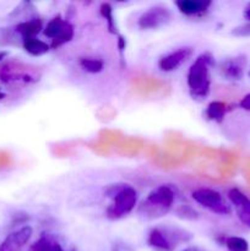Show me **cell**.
Instances as JSON below:
<instances>
[{
    "label": "cell",
    "instance_id": "cell-5",
    "mask_svg": "<svg viewBox=\"0 0 250 251\" xmlns=\"http://www.w3.org/2000/svg\"><path fill=\"white\" fill-rule=\"evenodd\" d=\"M44 36L51 39V48H59L63 44L68 43L74 37V27L68 21L55 16L47 24L43 31Z\"/></svg>",
    "mask_w": 250,
    "mask_h": 251
},
{
    "label": "cell",
    "instance_id": "cell-17",
    "mask_svg": "<svg viewBox=\"0 0 250 251\" xmlns=\"http://www.w3.org/2000/svg\"><path fill=\"white\" fill-rule=\"evenodd\" d=\"M81 68L90 74H98L103 70V61L100 59L82 58L80 59Z\"/></svg>",
    "mask_w": 250,
    "mask_h": 251
},
{
    "label": "cell",
    "instance_id": "cell-19",
    "mask_svg": "<svg viewBox=\"0 0 250 251\" xmlns=\"http://www.w3.org/2000/svg\"><path fill=\"white\" fill-rule=\"evenodd\" d=\"M100 14L102 16L107 20L108 22V28L112 33H117V27L114 25V17H113L112 7L109 4H102L100 5Z\"/></svg>",
    "mask_w": 250,
    "mask_h": 251
},
{
    "label": "cell",
    "instance_id": "cell-2",
    "mask_svg": "<svg viewBox=\"0 0 250 251\" xmlns=\"http://www.w3.org/2000/svg\"><path fill=\"white\" fill-rule=\"evenodd\" d=\"M213 65L211 54L203 53L199 55L191 64L188 73V87L190 95L195 98H206L210 93L211 78L210 66Z\"/></svg>",
    "mask_w": 250,
    "mask_h": 251
},
{
    "label": "cell",
    "instance_id": "cell-8",
    "mask_svg": "<svg viewBox=\"0 0 250 251\" xmlns=\"http://www.w3.org/2000/svg\"><path fill=\"white\" fill-rule=\"evenodd\" d=\"M33 229L29 226H24L20 229L10 233L0 244V251H21L31 239Z\"/></svg>",
    "mask_w": 250,
    "mask_h": 251
},
{
    "label": "cell",
    "instance_id": "cell-18",
    "mask_svg": "<svg viewBox=\"0 0 250 251\" xmlns=\"http://www.w3.org/2000/svg\"><path fill=\"white\" fill-rule=\"evenodd\" d=\"M175 213L179 218H181V220L194 221L199 218V213L189 205L179 206V207L175 210Z\"/></svg>",
    "mask_w": 250,
    "mask_h": 251
},
{
    "label": "cell",
    "instance_id": "cell-23",
    "mask_svg": "<svg viewBox=\"0 0 250 251\" xmlns=\"http://www.w3.org/2000/svg\"><path fill=\"white\" fill-rule=\"evenodd\" d=\"M125 46H126V43H125V39L123 36H119V39H118V47H119V50L123 51L125 49Z\"/></svg>",
    "mask_w": 250,
    "mask_h": 251
},
{
    "label": "cell",
    "instance_id": "cell-7",
    "mask_svg": "<svg viewBox=\"0 0 250 251\" xmlns=\"http://www.w3.org/2000/svg\"><path fill=\"white\" fill-rule=\"evenodd\" d=\"M247 56L239 54L235 56H229L220 64V74L225 80L240 81L243 80L247 69Z\"/></svg>",
    "mask_w": 250,
    "mask_h": 251
},
{
    "label": "cell",
    "instance_id": "cell-27",
    "mask_svg": "<svg viewBox=\"0 0 250 251\" xmlns=\"http://www.w3.org/2000/svg\"><path fill=\"white\" fill-rule=\"evenodd\" d=\"M7 54H9V53H7V51H0V61H1L2 59L6 58Z\"/></svg>",
    "mask_w": 250,
    "mask_h": 251
},
{
    "label": "cell",
    "instance_id": "cell-10",
    "mask_svg": "<svg viewBox=\"0 0 250 251\" xmlns=\"http://www.w3.org/2000/svg\"><path fill=\"white\" fill-rule=\"evenodd\" d=\"M193 54V50L190 48H180L178 50L169 53L167 55L162 56L158 61V66L162 71H173L178 69L183 63H185Z\"/></svg>",
    "mask_w": 250,
    "mask_h": 251
},
{
    "label": "cell",
    "instance_id": "cell-21",
    "mask_svg": "<svg viewBox=\"0 0 250 251\" xmlns=\"http://www.w3.org/2000/svg\"><path fill=\"white\" fill-rule=\"evenodd\" d=\"M232 34L235 37H250V22L234 27L232 29Z\"/></svg>",
    "mask_w": 250,
    "mask_h": 251
},
{
    "label": "cell",
    "instance_id": "cell-11",
    "mask_svg": "<svg viewBox=\"0 0 250 251\" xmlns=\"http://www.w3.org/2000/svg\"><path fill=\"white\" fill-rule=\"evenodd\" d=\"M176 7L181 14L186 16H196V15L205 14L211 6V1L206 0H178L175 2Z\"/></svg>",
    "mask_w": 250,
    "mask_h": 251
},
{
    "label": "cell",
    "instance_id": "cell-15",
    "mask_svg": "<svg viewBox=\"0 0 250 251\" xmlns=\"http://www.w3.org/2000/svg\"><path fill=\"white\" fill-rule=\"evenodd\" d=\"M225 110H227V107H225V103L215 100V102H211L208 104L207 109H206V117L213 122L221 123L225 118Z\"/></svg>",
    "mask_w": 250,
    "mask_h": 251
},
{
    "label": "cell",
    "instance_id": "cell-9",
    "mask_svg": "<svg viewBox=\"0 0 250 251\" xmlns=\"http://www.w3.org/2000/svg\"><path fill=\"white\" fill-rule=\"evenodd\" d=\"M228 200L235 207L240 222L250 227V199L239 189L233 188L228 191Z\"/></svg>",
    "mask_w": 250,
    "mask_h": 251
},
{
    "label": "cell",
    "instance_id": "cell-3",
    "mask_svg": "<svg viewBox=\"0 0 250 251\" xmlns=\"http://www.w3.org/2000/svg\"><path fill=\"white\" fill-rule=\"evenodd\" d=\"M105 195L113 200L105 212L109 220H119V218L129 215L136 206V190L126 184L109 185L105 190Z\"/></svg>",
    "mask_w": 250,
    "mask_h": 251
},
{
    "label": "cell",
    "instance_id": "cell-6",
    "mask_svg": "<svg viewBox=\"0 0 250 251\" xmlns=\"http://www.w3.org/2000/svg\"><path fill=\"white\" fill-rule=\"evenodd\" d=\"M172 11L162 5H154L142 12L137 20V25L141 29H157L166 26L172 21Z\"/></svg>",
    "mask_w": 250,
    "mask_h": 251
},
{
    "label": "cell",
    "instance_id": "cell-25",
    "mask_svg": "<svg viewBox=\"0 0 250 251\" xmlns=\"http://www.w3.org/2000/svg\"><path fill=\"white\" fill-rule=\"evenodd\" d=\"M53 250L54 251H65L63 249V248H61V245L59 244L58 242H54V248H53ZM71 251H75V250H71Z\"/></svg>",
    "mask_w": 250,
    "mask_h": 251
},
{
    "label": "cell",
    "instance_id": "cell-22",
    "mask_svg": "<svg viewBox=\"0 0 250 251\" xmlns=\"http://www.w3.org/2000/svg\"><path fill=\"white\" fill-rule=\"evenodd\" d=\"M239 105H240V108H243L244 110L250 112V93H248V95H245L244 97L242 98Z\"/></svg>",
    "mask_w": 250,
    "mask_h": 251
},
{
    "label": "cell",
    "instance_id": "cell-28",
    "mask_svg": "<svg viewBox=\"0 0 250 251\" xmlns=\"http://www.w3.org/2000/svg\"><path fill=\"white\" fill-rule=\"evenodd\" d=\"M4 98H5V93L0 92V100H4Z\"/></svg>",
    "mask_w": 250,
    "mask_h": 251
},
{
    "label": "cell",
    "instance_id": "cell-20",
    "mask_svg": "<svg viewBox=\"0 0 250 251\" xmlns=\"http://www.w3.org/2000/svg\"><path fill=\"white\" fill-rule=\"evenodd\" d=\"M54 242L48 237H41L33 245L31 251H54Z\"/></svg>",
    "mask_w": 250,
    "mask_h": 251
},
{
    "label": "cell",
    "instance_id": "cell-29",
    "mask_svg": "<svg viewBox=\"0 0 250 251\" xmlns=\"http://www.w3.org/2000/svg\"><path fill=\"white\" fill-rule=\"evenodd\" d=\"M248 74H249V76H250V70H249V73H248Z\"/></svg>",
    "mask_w": 250,
    "mask_h": 251
},
{
    "label": "cell",
    "instance_id": "cell-24",
    "mask_svg": "<svg viewBox=\"0 0 250 251\" xmlns=\"http://www.w3.org/2000/svg\"><path fill=\"white\" fill-rule=\"evenodd\" d=\"M244 17L248 20V21L250 22V2L247 5V6H245V9H244Z\"/></svg>",
    "mask_w": 250,
    "mask_h": 251
},
{
    "label": "cell",
    "instance_id": "cell-12",
    "mask_svg": "<svg viewBox=\"0 0 250 251\" xmlns=\"http://www.w3.org/2000/svg\"><path fill=\"white\" fill-rule=\"evenodd\" d=\"M42 29V21L39 19H32L28 21L21 22L16 26V31L24 37V39L26 38H33L37 34L41 32Z\"/></svg>",
    "mask_w": 250,
    "mask_h": 251
},
{
    "label": "cell",
    "instance_id": "cell-13",
    "mask_svg": "<svg viewBox=\"0 0 250 251\" xmlns=\"http://www.w3.org/2000/svg\"><path fill=\"white\" fill-rule=\"evenodd\" d=\"M149 244L151 245L154 249H158L161 251H173V247L169 244L168 240L166 239L164 234L162 233V230L159 229V227L153 228V229L150 232L149 239H147Z\"/></svg>",
    "mask_w": 250,
    "mask_h": 251
},
{
    "label": "cell",
    "instance_id": "cell-26",
    "mask_svg": "<svg viewBox=\"0 0 250 251\" xmlns=\"http://www.w3.org/2000/svg\"><path fill=\"white\" fill-rule=\"evenodd\" d=\"M183 251H203V250H201L200 248H198V247H189V248H186V249H184Z\"/></svg>",
    "mask_w": 250,
    "mask_h": 251
},
{
    "label": "cell",
    "instance_id": "cell-1",
    "mask_svg": "<svg viewBox=\"0 0 250 251\" xmlns=\"http://www.w3.org/2000/svg\"><path fill=\"white\" fill-rule=\"evenodd\" d=\"M175 194L169 185H159L150 191L139 207V215L145 220H154L166 215L173 206Z\"/></svg>",
    "mask_w": 250,
    "mask_h": 251
},
{
    "label": "cell",
    "instance_id": "cell-4",
    "mask_svg": "<svg viewBox=\"0 0 250 251\" xmlns=\"http://www.w3.org/2000/svg\"><path fill=\"white\" fill-rule=\"evenodd\" d=\"M193 199L199 205L203 206V207L210 210L211 212L216 213V215L227 216L230 215V212H232L230 206L225 202L222 195L218 191L213 190V189H198L193 193Z\"/></svg>",
    "mask_w": 250,
    "mask_h": 251
},
{
    "label": "cell",
    "instance_id": "cell-16",
    "mask_svg": "<svg viewBox=\"0 0 250 251\" xmlns=\"http://www.w3.org/2000/svg\"><path fill=\"white\" fill-rule=\"evenodd\" d=\"M225 244L228 251H249V243L242 237H228Z\"/></svg>",
    "mask_w": 250,
    "mask_h": 251
},
{
    "label": "cell",
    "instance_id": "cell-14",
    "mask_svg": "<svg viewBox=\"0 0 250 251\" xmlns=\"http://www.w3.org/2000/svg\"><path fill=\"white\" fill-rule=\"evenodd\" d=\"M24 49L27 53L31 54V55L39 56L48 53L49 49H50V46L47 44L46 42L38 39L37 37H33V38L24 39Z\"/></svg>",
    "mask_w": 250,
    "mask_h": 251
}]
</instances>
